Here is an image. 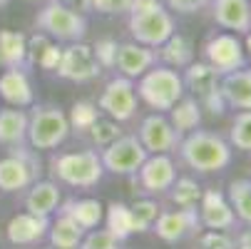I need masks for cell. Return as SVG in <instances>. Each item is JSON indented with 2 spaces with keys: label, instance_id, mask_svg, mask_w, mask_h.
I'll return each instance as SVG.
<instances>
[{
  "label": "cell",
  "instance_id": "37",
  "mask_svg": "<svg viewBox=\"0 0 251 249\" xmlns=\"http://www.w3.org/2000/svg\"><path fill=\"white\" fill-rule=\"evenodd\" d=\"M120 244L122 242L115 234H110L107 229H95V232L82 237L77 249H120Z\"/></svg>",
  "mask_w": 251,
  "mask_h": 249
},
{
  "label": "cell",
  "instance_id": "28",
  "mask_svg": "<svg viewBox=\"0 0 251 249\" xmlns=\"http://www.w3.org/2000/svg\"><path fill=\"white\" fill-rule=\"evenodd\" d=\"M104 224H107V232L115 234L120 242H125L127 237L137 234V227H134V217H132V209L125 204V202H110L104 207Z\"/></svg>",
  "mask_w": 251,
  "mask_h": 249
},
{
  "label": "cell",
  "instance_id": "44",
  "mask_svg": "<svg viewBox=\"0 0 251 249\" xmlns=\"http://www.w3.org/2000/svg\"><path fill=\"white\" fill-rule=\"evenodd\" d=\"M244 50H246V53L251 55V30L246 32V40H244Z\"/></svg>",
  "mask_w": 251,
  "mask_h": 249
},
{
  "label": "cell",
  "instance_id": "39",
  "mask_svg": "<svg viewBox=\"0 0 251 249\" xmlns=\"http://www.w3.org/2000/svg\"><path fill=\"white\" fill-rule=\"evenodd\" d=\"M134 0H90V10L102 15H129Z\"/></svg>",
  "mask_w": 251,
  "mask_h": 249
},
{
  "label": "cell",
  "instance_id": "29",
  "mask_svg": "<svg viewBox=\"0 0 251 249\" xmlns=\"http://www.w3.org/2000/svg\"><path fill=\"white\" fill-rule=\"evenodd\" d=\"M48 237L55 249H77L85 237V229L75 220H70L67 215H60L55 222H50Z\"/></svg>",
  "mask_w": 251,
  "mask_h": 249
},
{
  "label": "cell",
  "instance_id": "19",
  "mask_svg": "<svg viewBox=\"0 0 251 249\" xmlns=\"http://www.w3.org/2000/svg\"><path fill=\"white\" fill-rule=\"evenodd\" d=\"M157 62V50L139 45V43H122L117 48V60L115 67L129 80H137L139 75H145L150 67H154Z\"/></svg>",
  "mask_w": 251,
  "mask_h": 249
},
{
  "label": "cell",
  "instance_id": "31",
  "mask_svg": "<svg viewBox=\"0 0 251 249\" xmlns=\"http://www.w3.org/2000/svg\"><path fill=\"white\" fill-rule=\"evenodd\" d=\"M236 220L251 227V180H234L229 182V194H226Z\"/></svg>",
  "mask_w": 251,
  "mask_h": 249
},
{
  "label": "cell",
  "instance_id": "1",
  "mask_svg": "<svg viewBox=\"0 0 251 249\" xmlns=\"http://www.w3.org/2000/svg\"><path fill=\"white\" fill-rule=\"evenodd\" d=\"M134 43L147 45V48H159L174 30V18L172 13L162 5V0H134L129 10V23H127Z\"/></svg>",
  "mask_w": 251,
  "mask_h": 249
},
{
  "label": "cell",
  "instance_id": "20",
  "mask_svg": "<svg viewBox=\"0 0 251 249\" xmlns=\"http://www.w3.org/2000/svg\"><path fill=\"white\" fill-rule=\"evenodd\" d=\"M0 100L8 102L10 108H30L32 105V83L23 67H5L0 73Z\"/></svg>",
  "mask_w": 251,
  "mask_h": 249
},
{
  "label": "cell",
  "instance_id": "35",
  "mask_svg": "<svg viewBox=\"0 0 251 249\" xmlns=\"http://www.w3.org/2000/svg\"><path fill=\"white\" fill-rule=\"evenodd\" d=\"M129 209H132V217H134L137 234H139V232L152 229L154 220L159 217V204H157L154 199H137Z\"/></svg>",
  "mask_w": 251,
  "mask_h": 249
},
{
  "label": "cell",
  "instance_id": "34",
  "mask_svg": "<svg viewBox=\"0 0 251 249\" xmlns=\"http://www.w3.org/2000/svg\"><path fill=\"white\" fill-rule=\"evenodd\" d=\"M229 142L236 150L251 152V110H241L229 130Z\"/></svg>",
  "mask_w": 251,
  "mask_h": 249
},
{
  "label": "cell",
  "instance_id": "23",
  "mask_svg": "<svg viewBox=\"0 0 251 249\" xmlns=\"http://www.w3.org/2000/svg\"><path fill=\"white\" fill-rule=\"evenodd\" d=\"M27 139V115L23 108H3L0 110V145L3 147H15L25 145Z\"/></svg>",
  "mask_w": 251,
  "mask_h": 249
},
{
  "label": "cell",
  "instance_id": "27",
  "mask_svg": "<svg viewBox=\"0 0 251 249\" xmlns=\"http://www.w3.org/2000/svg\"><path fill=\"white\" fill-rule=\"evenodd\" d=\"M0 65L23 67L27 65V38L18 30H0Z\"/></svg>",
  "mask_w": 251,
  "mask_h": 249
},
{
  "label": "cell",
  "instance_id": "2",
  "mask_svg": "<svg viewBox=\"0 0 251 249\" xmlns=\"http://www.w3.org/2000/svg\"><path fill=\"white\" fill-rule=\"evenodd\" d=\"M182 160L197 172H222L231 162L229 142L206 130H192L179 142Z\"/></svg>",
  "mask_w": 251,
  "mask_h": 249
},
{
  "label": "cell",
  "instance_id": "25",
  "mask_svg": "<svg viewBox=\"0 0 251 249\" xmlns=\"http://www.w3.org/2000/svg\"><path fill=\"white\" fill-rule=\"evenodd\" d=\"M60 215H67L87 232V229L100 227V222L104 217V207L100 199H67L60 207Z\"/></svg>",
  "mask_w": 251,
  "mask_h": 249
},
{
  "label": "cell",
  "instance_id": "43",
  "mask_svg": "<svg viewBox=\"0 0 251 249\" xmlns=\"http://www.w3.org/2000/svg\"><path fill=\"white\" fill-rule=\"evenodd\" d=\"M234 247H236V249H251V229H244V232L239 234V239L234 242Z\"/></svg>",
  "mask_w": 251,
  "mask_h": 249
},
{
  "label": "cell",
  "instance_id": "30",
  "mask_svg": "<svg viewBox=\"0 0 251 249\" xmlns=\"http://www.w3.org/2000/svg\"><path fill=\"white\" fill-rule=\"evenodd\" d=\"M169 122H172V127L179 132V135H187V132H192V130H197L199 127V122H201V105L194 100V97H182L174 108L169 110V117H167Z\"/></svg>",
  "mask_w": 251,
  "mask_h": 249
},
{
  "label": "cell",
  "instance_id": "11",
  "mask_svg": "<svg viewBox=\"0 0 251 249\" xmlns=\"http://www.w3.org/2000/svg\"><path fill=\"white\" fill-rule=\"evenodd\" d=\"M204 57L219 75H226V73H234V70L246 67L244 43L236 38L234 32L211 35V38L206 40V45H204Z\"/></svg>",
  "mask_w": 251,
  "mask_h": 249
},
{
  "label": "cell",
  "instance_id": "33",
  "mask_svg": "<svg viewBox=\"0 0 251 249\" xmlns=\"http://www.w3.org/2000/svg\"><path fill=\"white\" fill-rule=\"evenodd\" d=\"M97 117H100V108H97V105L95 102H87V100H80V102L73 105V110H70V115H67L70 130L87 132Z\"/></svg>",
  "mask_w": 251,
  "mask_h": 249
},
{
  "label": "cell",
  "instance_id": "5",
  "mask_svg": "<svg viewBox=\"0 0 251 249\" xmlns=\"http://www.w3.org/2000/svg\"><path fill=\"white\" fill-rule=\"evenodd\" d=\"M70 135L67 115L55 105H40L27 115V142L32 150H55Z\"/></svg>",
  "mask_w": 251,
  "mask_h": 249
},
{
  "label": "cell",
  "instance_id": "40",
  "mask_svg": "<svg viewBox=\"0 0 251 249\" xmlns=\"http://www.w3.org/2000/svg\"><path fill=\"white\" fill-rule=\"evenodd\" d=\"M199 244H201V249H236L234 247V239L226 232H219V229L204 232L199 237Z\"/></svg>",
  "mask_w": 251,
  "mask_h": 249
},
{
  "label": "cell",
  "instance_id": "42",
  "mask_svg": "<svg viewBox=\"0 0 251 249\" xmlns=\"http://www.w3.org/2000/svg\"><path fill=\"white\" fill-rule=\"evenodd\" d=\"M57 3L67 5V8H73V10H90V0H57Z\"/></svg>",
  "mask_w": 251,
  "mask_h": 249
},
{
  "label": "cell",
  "instance_id": "10",
  "mask_svg": "<svg viewBox=\"0 0 251 249\" xmlns=\"http://www.w3.org/2000/svg\"><path fill=\"white\" fill-rule=\"evenodd\" d=\"M55 73H57V78L70 80V83H90V80L100 78L102 67L95 57L92 45L77 40V43H70L67 48H62Z\"/></svg>",
  "mask_w": 251,
  "mask_h": 249
},
{
  "label": "cell",
  "instance_id": "16",
  "mask_svg": "<svg viewBox=\"0 0 251 249\" xmlns=\"http://www.w3.org/2000/svg\"><path fill=\"white\" fill-rule=\"evenodd\" d=\"M137 172H139V185L147 194L167 192L172 187V182L176 180L174 162L167 155H147V160L142 162V167Z\"/></svg>",
  "mask_w": 251,
  "mask_h": 249
},
{
  "label": "cell",
  "instance_id": "6",
  "mask_svg": "<svg viewBox=\"0 0 251 249\" xmlns=\"http://www.w3.org/2000/svg\"><path fill=\"white\" fill-rule=\"evenodd\" d=\"M35 28L50 35L57 43H77L87 35V18L80 10H73L57 0L48 3L35 15Z\"/></svg>",
  "mask_w": 251,
  "mask_h": 249
},
{
  "label": "cell",
  "instance_id": "21",
  "mask_svg": "<svg viewBox=\"0 0 251 249\" xmlns=\"http://www.w3.org/2000/svg\"><path fill=\"white\" fill-rule=\"evenodd\" d=\"M219 90H222V97L226 102V108L251 110V70L241 67V70L222 75Z\"/></svg>",
  "mask_w": 251,
  "mask_h": 249
},
{
  "label": "cell",
  "instance_id": "3",
  "mask_svg": "<svg viewBox=\"0 0 251 249\" xmlns=\"http://www.w3.org/2000/svg\"><path fill=\"white\" fill-rule=\"evenodd\" d=\"M137 80H139L137 87H134L137 97L157 112H169L187 92L182 75H179L174 67H167V65L150 67L147 73L139 75Z\"/></svg>",
  "mask_w": 251,
  "mask_h": 249
},
{
  "label": "cell",
  "instance_id": "38",
  "mask_svg": "<svg viewBox=\"0 0 251 249\" xmlns=\"http://www.w3.org/2000/svg\"><path fill=\"white\" fill-rule=\"evenodd\" d=\"M117 40H110V38H104V40H97L95 45H92V50H95V57H97V62H100V67L102 70H110V67H115V60H117Z\"/></svg>",
  "mask_w": 251,
  "mask_h": 249
},
{
  "label": "cell",
  "instance_id": "17",
  "mask_svg": "<svg viewBox=\"0 0 251 249\" xmlns=\"http://www.w3.org/2000/svg\"><path fill=\"white\" fill-rule=\"evenodd\" d=\"M211 18L234 35L251 30V0H211Z\"/></svg>",
  "mask_w": 251,
  "mask_h": 249
},
{
  "label": "cell",
  "instance_id": "12",
  "mask_svg": "<svg viewBox=\"0 0 251 249\" xmlns=\"http://www.w3.org/2000/svg\"><path fill=\"white\" fill-rule=\"evenodd\" d=\"M137 90H134V83L129 78H115L107 83V87L102 90L100 100H97V108L117 122H127L134 117V110H137Z\"/></svg>",
  "mask_w": 251,
  "mask_h": 249
},
{
  "label": "cell",
  "instance_id": "41",
  "mask_svg": "<svg viewBox=\"0 0 251 249\" xmlns=\"http://www.w3.org/2000/svg\"><path fill=\"white\" fill-rule=\"evenodd\" d=\"M209 3H211V0H162V5H164L167 10H176V13H182V15L199 13V10H204Z\"/></svg>",
  "mask_w": 251,
  "mask_h": 249
},
{
  "label": "cell",
  "instance_id": "8",
  "mask_svg": "<svg viewBox=\"0 0 251 249\" xmlns=\"http://www.w3.org/2000/svg\"><path fill=\"white\" fill-rule=\"evenodd\" d=\"M40 174V160L23 145L10 147V155L0 160V192L27 190Z\"/></svg>",
  "mask_w": 251,
  "mask_h": 249
},
{
  "label": "cell",
  "instance_id": "9",
  "mask_svg": "<svg viewBox=\"0 0 251 249\" xmlns=\"http://www.w3.org/2000/svg\"><path fill=\"white\" fill-rule=\"evenodd\" d=\"M147 150L142 147V142L137 135H120L115 142H110L107 147H102L100 160L104 172H112V174H134L142 162L147 160Z\"/></svg>",
  "mask_w": 251,
  "mask_h": 249
},
{
  "label": "cell",
  "instance_id": "13",
  "mask_svg": "<svg viewBox=\"0 0 251 249\" xmlns=\"http://www.w3.org/2000/svg\"><path fill=\"white\" fill-rule=\"evenodd\" d=\"M139 142L150 155H167L172 150L179 147L182 142V135H179L172 122L162 115V112H154V115H147L139 125Z\"/></svg>",
  "mask_w": 251,
  "mask_h": 249
},
{
  "label": "cell",
  "instance_id": "36",
  "mask_svg": "<svg viewBox=\"0 0 251 249\" xmlns=\"http://www.w3.org/2000/svg\"><path fill=\"white\" fill-rule=\"evenodd\" d=\"M87 132H90V137H92V142H95L97 147H107L110 142H115V139L122 135L120 122H117V120H112V117H104V120H102V117H97Z\"/></svg>",
  "mask_w": 251,
  "mask_h": 249
},
{
  "label": "cell",
  "instance_id": "15",
  "mask_svg": "<svg viewBox=\"0 0 251 249\" xmlns=\"http://www.w3.org/2000/svg\"><path fill=\"white\" fill-rule=\"evenodd\" d=\"M199 222L206 229H219L226 232L236 224V215L229 204V199L217 190H204L199 199Z\"/></svg>",
  "mask_w": 251,
  "mask_h": 249
},
{
  "label": "cell",
  "instance_id": "46",
  "mask_svg": "<svg viewBox=\"0 0 251 249\" xmlns=\"http://www.w3.org/2000/svg\"><path fill=\"white\" fill-rule=\"evenodd\" d=\"M32 3H38V0H32Z\"/></svg>",
  "mask_w": 251,
  "mask_h": 249
},
{
  "label": "cell",
  "instance_id": "24",
  "mask_svg": "<svg viewBox=\"0 0 251 249\" xmlns=\"http://www.w3.org/2000/svg\"><path fill=\"white\" fill-rule=\"evenodd\" d=\"M62 48L45 32H35L32 38H27V62L38 65L43 70H55L60 62Z\"/></svg>",
  "mask_w": 251,
  "mask_h": 249
},
{
  "label": "cell",
  "instance_id": "4",
  "mask_svg": "<svg viewBox=\"0 0 251 249\" xmlns=\"http://www.w3.org/2000/svg\"><path fill=\"white\" fill-rule=\"evenodd\" d=\"M50 172L55 180L70 185V187H95L102 174V160L95 150H82V152H62L50 157Z\"/></svg>",
  "mask_w": 251,
  "mask_h": 249
},
{
  "label": "cell",
  "instance_id": "26",
  "mask_svg": "<svg viewBox=\"0 0 251 249\" xmlns=\"http://www.w3.org/2000/svg\"><path fill=\"white\" fill-rule=\"evenodd\" d=\"M157 57H162L167 67H176V70L187 67L189 62H194V45H192L189 38H184V35L172 32L157 48Z\"/></svg>",
  "mask_w": 251,
  "mask_h": 249
},
{
  "label": "cell",
  "instance_id": "7",
  "mask_svg": "<svg viewBox=\"0 0 251 249\" xmlns=\"http://www.w3.org/2000/svg\"><path fill=\"white\" fill-rule=\"evenodd\" d=\"M182 83H184V90L192 92V97L204 110H209L211 115H224L226 102H224L222 90H219L222 75L209 62H189L184 67Z\"/></svg>",
  "mask_w": 251,
  "mask_h": 249
},
{
  "label": "cell",
  "instance_id": "14",
  "mask_svg": "<svg viewBox=\"0 0 251 249\" xmlns=\"http://www.w3.org/2000/svg\"><path fill=\"white\" fill-rule=\"evenodd\" d=\"M199 227H201V222H199V215H197V207H187V209L179 207V209H172V212H159V217L152 224L154 234L167 244L182 242L187 234H192Z\"/></svg>",
  "mask_w": 251,
  "mask_h": 249
},
{
  "label": "cell",
  "instance_id": "45",
  "mask_svg": "<svg viewBox=\"0 0 251 249\" xmlns=\"http://www.w3.org/2000/svg\"><path fill=\"white\" fill-rule=\"evenodd\" d=\"M8 5V0H0V8H5Z\"/></svg>",
  "mask_w": 251,
  "mask_h": 249
},
{
  "label": "cell",
  "instance_id": "18",
  "mask_svg": "<svg viewBox=\"0 0 251 249\" xmlns=\"http://www.w3.org/2000/svg\"><path fill=\"white\" fill-rule=\"evenodd\" d=\"M48 229H50V217H38V215H30V212H20V215H15L8 222L5 237L15 247H27V244L43 242L48 237Z\"/></svg>",
  "mask_w": 251,
  "mask_h": 249
},
{
  "label": "cell",
  "instance_id": "22",
  "mask_svg": "<svg viewBox=\"0 0 251 249\" xmlns=\"http://www.w3.org/2000/svg\"><path fill=\"white\" fill-rule=\"evenodd\" d=\"M60 190L55 182L50 180H43L38 182L35 180L25 194V212H30V215H38V217H50L52 212L60 207Z\"/></svg>",
  "mask_w": 251,
  "mask_h": 249
},
{
  "label": "cell",
  "instance_id": "32",
  "mask_svg": "<svg viewBox=\"0 0 251 249\" xmlns=\"http://www.w3.org/2000/svg\"><path fill=\"white\" fill-rule=\"evenodd\" d=\"M167 192H169V199H172L176 207L187 209V207H197V204H199L204 190L192 180V177H179V180L172 182V187H169Z\"/></svg>",
  "mask_w": 251,
  "mask_h": 249
}]
</instances>
